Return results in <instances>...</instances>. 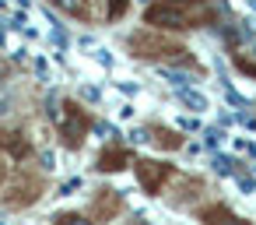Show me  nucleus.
Masks as SVG:
<instances>
[{
  "label": "nucleus",
  "instance_id": "1",
  "mask_svg": "<svg viewBox=\"0 0 256 225\" xmlns=\"http://www.w3.org/2000/svg\"><path fill=\"white\" fill-rule=\"evenodd\" d=\"M144 22L154 25V29H186V11L179 4H172V0H162V4H151L144 11Z\"/></svg>",
  "mask_w": 256,
  "mask_h": 225
},
{
  "label": "nucleus",
  "instance_id": "2",
  "mask_svg": "<svg viewBox=\"0 0 256 225\" xmlns=\"http://www.w3.org/2000/svg\"><path fill=\"white\" fill-rule=\"evenodd\" d=\"M56 116V123H60V130H64V137H67V144H81V137H84V127H88V120H84V113L78 109V106H64L60 113H53Z\"/></svg>",
  "mask_w": 256,
  "mask_h": 225
},
{
  "label": "nucleus",
  "instance_id": "3",
  "mask_svg": "<svg viewBox=\"0 0 256 225\" xmlns=\"http://www.w3.org/2000/svg\"><path fill=\"white\" fill-rule=\"evenodd\" d=\"M165 176H168V165H162V162H154V158H140V162H137V183H140L148 193H158L162 183H165Z\"/></svg>",
  "mask_w": 256,
  "mask_h": 225
},
{
  "label": "nucleus",
  "instance_id": "4",
  "mask_svg": "<svg viewBox=\"0 0 256 225\" xmlns=\"http://www.w3.org/2000/svg\"><path fill=\"white\" fill-rule=\"evenodd\" d=\"M0 148H4L11 158H25L28 155V141L18 130H0Z\"/></svg>",
  "mask_w": 256,
  "mask_h": 225
},
{
  "label": "nucleus",
  "instance_id": "5",
  "mask_svg": "<svg viewBox=\"0 0 256 225\" xmlns=\"http://www.w3.org/2000/svg\"><path fill=\"white\" fill-rule=\"evenodd\" d=\"M126 162H130V155H126L123 148H116V151L109 148V151H102V155H98V169H102V172H120Z\"/></svg>",
  "mask_w": 256,
  "mask_h": 225
},
{
  "label": "nucleus",
  "instance_id": "6",
  "mask_svg": "<svg viewBox=\"0 0 256 225\" xmlns=\"http://www.w3.org/2000/svg\"><path fill=\"white\" fill-rule=\"evenodd\" d=\"M53 4L74 18H88V0H53Z\"/></svg>",
  "mask_w": 256,
  "mask_h": 225
},
{
  "label": "nucleus",
  "instance_id": "7",
  "mask_svg": "<svg viewBox=\"0 0 256 225\" xmlns=\"http://www.w3.org/2000/svg\"><path fill=\"white\" fill-rule=\"evenodd\" d=\"M214 218H224V221H238L228 207H210V211H204V221H214Z\"/></svg>",
  "mask_w": 256,
  "mask_h": 225
},
{
  "label": "nucleus",
  "instance_id": "8",
  "mask_svg": "<svg viewBox=\"0 0 256 225\" xmlns=\"http://www.w3.org/2000/svg\"><path fill=\"white\" fill-rule=\"evenodd\" d=\"M182 102L193 106V109H207V99L204 95H193V92H182Z\"/></svg>",
  "mask_w": 256,
  "mask_h": 225
},
{
  "label": "nucleus",
  "instance_id": "9",
  "mask_svg": "<svg viewBox=\"0 0 256 225\" xmlns=\"http://www.w3.org/2000/svg\"><path fill=\"white\" fill-rule=\"evenodd\" d=\"M123 8H126V0H109V15H123Z\"/></svg>",
  "mask_w": 256,
  "mask_h": 225
},
{
  "label": "nucleus",
  "instance_id": "10",
  "mask_svg": "<svg viewBox=\"0 0 256 225\" xmlns=\"http://www.w3.org/2000/svg\"><path fill=\"white\" fill-rule=\"evenodd\" d=\"M165 78H168V81H176V85H186V74H176V71H165Z\"/></svg>",
  "mask_w": 256,
  "mask_h": 225
},
{
  "label": "nucleus",
  "instance_id": "11",
  "mask_svg": "<svg viewBox=\"0 0 256 225\" xmlns=\"http://www.w3.org/2000/svg\"><path fill=\"white\" fill-rule=\"evenodd\" d=\"M172 4H190V0H172Z\"/></svg>",
  "mask_w": 256,
  "mask_h": 225
},
{
  "label": "nucleus",
  "instance_id": "12",
  "mask_svg": "<svg viewBox=\"0 0 256 225\" xmlns=\"http://www.w3.org/2000/svg\"><path fill=\"white\" fill-rule=\"evenodd\" d=\"M0 179H4V165H0Z\"/></svg>",
  "mask_w": 256,
  "mask_h": 225
},
{
  "label": "nucleus",
  "instance_id": "13",
  "mask_svg": "<svg viewBox=\"0 0 256 225\" xmlns=\"http://www.w3.org/2000/svg\"><path fill=\"white\" fill-rule=\"evenodd\" d=\"M246 71H252V74H256V67H246Z\"/></svg>",
  "mask_w": 256,
  "mask_h": 225
}]
</instances>
